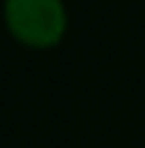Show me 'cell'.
<instances>
[{"mask_svg": "<svg viewBox=\"0 0 145 148\" xmlns=\"http://www.w3.org/2000/svg\"><path fill=\"white\" fill-rule=\"evenodd\" d=\"M3 20L12 37L31 49L57 46L68 29L63 0H3Z\"/></svg>", "mask_w": 145, "mask_h": 148, "instance_id": "6da1fadb", "label": "cell"}]
</instances>
